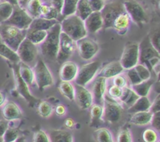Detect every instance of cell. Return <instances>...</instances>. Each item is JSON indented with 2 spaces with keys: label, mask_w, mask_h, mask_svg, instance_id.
Masks as SVG:
<instances>
[{
  "label": "cell",
  "mask_w": 160,
  "mask_h": 142,
  "mask_svg": "<svg viewBox=\"0 0 160 142\" xmlns=\"http://www.w3.org/2000/svg\"><path fill=\"white\" fill-rule=\"evenodd\" d=\"M60 33V23L58 22L47 31L46 37L40 44V49L42 55L51 60L56 59V57H57Z\"/></svg>",
  "instance_id": "cell-1"
},
{
  "label": "cell",
  "mask_w": 160,
  "mask_h": 142,
  "mask_svg": "<svg viewBox=\"0 0 160 142\" xmlns=\"http://www.w3.org/2000/svg\"><path fill=\"white\" fill-rule=\"evenodd\" d=\"M61 31L71 37L74 42L87 37L88 32L84 26V20L76 14L64 17L60 23Z\"/></svg>",
  "instance_id": "cell-2"
},
{
  "label": "cell",
  "mask_w": 160,
  "mask_h": 142,
  "mask_svg": "<svg viewBox=\"0 0 160 142\" xmlns=\"http://www.w3.org/2000/svg\"><path fill=\"white\" fill-rule=\"evenodd\" d=\"M27 30H20L12 25L2 23L0 24V35L2 42L17 51L19 45L26 37Z\"/></svg>",
  "instance_id": "cell-3"
},
{
  "label": "cell",
  "mask_w": 160,
  "mask_h": 142,
  "mask_svg": "<svg viewBox=\"0 0 160 142\" xmlns=\"http://www.w3.org/2000/svg\"><path fill=\"white\" fill-rule=\"evenodd\" d=\"M102 107V119L105 121L109 123H116L120 121L123 114V108L120 103L115 99L105 96Z\"/></svg>",
  "instance_id": "cell-4"
},
{
  "label": "cell",
  "mask_w": 160,
  "mask_h": 142,
  "mask_svg": "<svg viewBox=\"0 0 160 142\" xmlns=\"http://www.w3.org/2000/svg\"><path fill=\"white\" fill-rule=\"evenodd\" d=\"M34 81L40 91L53 84V77L49 69L42 59H39L34 67Z\"/></svg>",
  "instance_id": "cell-5"
},
{
  "label": "cell",
  "mask_w": 160,
  "mask_h": 142,
  "mask_svg": "<svg viewBox=\"0 0 160 142\" xmlns=\"http://www.w3.org/2000/svg\"><path fill=\"white\" fill-rule=\"evenodd\" d=\"M120 62L124 70L135 66L139 62V43L135 42L126 43Z\"/></svg>",
  "instance_id": "cell-6"
},
{
  "label": "cell",
  "mask_w": 160,
  "mask_h": 142,
  "mask_svg": "<svg viewBox=\"0 0 160 142\" xmlns=\"http://www.w3.org/2000/svg\"><path fill=\"white\" fill-rule=\"evenodd\" d=\"M100 66L101 62L99 61H93L81 66L78 69V75L74 80L76 84L86 87L96 76Z\"/></svg>",
  "instance_id": "cell-7"
},
{
  "label": "cell",
  "mask_w": 160,
  "mask_h": 142,
  "mask_svg": "<svg viewBox=\"0 0 160 142\" xmlns=\"http://www.w3.org/2000/svg\"><path fill=\"white\" fill-rule=\"evenodd\" d=\"M33 18L27 12L26 9L20 6H14L12 15L2 23L12 25L20 30H28L32 22Z\"/></svg>",
  "instance_id": "cell-8"
},
{
  "label": "cell",
  "mask_w": 160,
  "mask_h": 142,
  "mask_svg": "<svg viewBox=\"0 0 160 142\" xmlns=\"http://www.w3.org/2000/svg\"><path fill=\"white\" fill-rule=\"evenodd\" d=\"M123 12H125L124 6L120 2L105 4L103 9L100 11L103 20V27L106 29L112 28V23L115 19Z\"/></svg>",
  "instance_id": "cell-9"
},
{
  "label": "cell",
  "mask_w": 160,
  "mask_h": 142,
  "mask_svg": "<svg viewBox=\"0 0 160 142\" xmlns=\"http://www.w3.org/2000/svg\"><path fill=\"white\" fill-rule=\"evenodd\" d=\"M16 51L20 58V62L29 66V64L33 63L37 59L38 48L35 44L25 37Z\"/></svg>",
  "instance_id": "cell-10"
},
{
  "label": "cell",
  "mask_w": 160,
  "mask_h": 142,
  "mask_svg": "<svg viewBox=\"0 0 160 142\" xmlns=\"http://www.w3.org/2000/svg\"><path fill=\"white\" fill-rule=\"evenodd\" d=\"M125 11L132 21L142 26L148 21V17L142 5L136 0H127L123 3Z\"/></svg>",
  "instance_id": "cell-11"
},
{
  "label": "cell",
  "mask_w": 160,
  "mask_h": 142,
  "mask_svg": "<svg viewBox=\"0 0 160 142\" xmlns=\"http://www.w3.org/2000/svg\"><path fill=\"white\" fill-rule=\"evenodd\" d=\"M78 54L84 60H90L99 51V45L92 39L84 37L75 42Z\"/></svg>",
  "instance_id": "cell-12"
},
{
  "label": "cell",
  "mask_w": 160,
  "mask_h": 142,
  "mask_svg": "<svg viewBox=\"0 0 160 142\" xmlns=\"http://www.w3.org/2000/svg\"><path fill=\"white\" fill-rule=\"evenodd\" d=\"M12 71H13L14 80H15L16 90L18 92L19 95H21L31 106H33L34 104L38 101V99L33 96L29 90V86L26 82L22 79L19 73V63H12Z\"/></svg>",
  "instance_id": "cell-13"
},
{
  "label": "cell",
  "mask_w": 160,
  "mask_h": 142,
  "mask_svg": "<svg viewBox=\"0 0 160 142\" xmlns=\"http://www.w3.org/2000/svg\"><path fill=\"white\" fill-rule=\"evenodd\" d=\"M76 48V43L67 34L61 31L59 35V46L56 60L59 63L66 62L73 55Z\"/></svg>",
  "instance_id": "cell-14"
},
{
  "label": "cell",
  "mask_w": 160,
  "mask_h": 142,
  "mask_svg": "<svg viewBox=\"0 0 160 142\" xmlns=\"http://www.w3.org/2000/svg\"><path fill=\"white\" fill-rule=\"evenodd\" d=\"M75 88L74 100L77 105L80 109L85 110L90 109L92 105L93 104V98L92 95L88 89L86 88L84 86H81L76 84Z\"/></svg>",
  "instance_id": "cell-15"
},
{
  "label": "cell",
  "mask_w": 160,
  "mask_h": 142,
  "mask_svg": "<svg viewBox=\"0 0 160 142\" xmlns=\"http://www.w3.org/2000/svg\"><path fill=\"white\" fill-rule=\"evenodd\" d=\"M154 57H160L159 51L152 46L149 37H145L139 44V61L146 65L148 61Z\"/></svg>",
  "instance_id": "cell-16"
},
{
  "label": "cell",
  "mask_w": 160,
  "mask_h": 142,
  "mask_svg": "<svg viewBox=\"0 0 160 142\" xmlns=\"http://www.w3.org/2000/svg\"><path fill=\"white\" fill-rule=\"evenodd\" d=\"M93 98V102L102 105L105 94L106 91V79L98 76L93 81L92 91H90Z\"/></svg>",
  "instance_id": "cell-17"
},
{
  "label": "cell",
  "mask_w": 160,
  "mask_h": 142,
  "mask_svg": "<svg viewBox=\"0 0 160 142\" xmlns=\"http://www.w3.org/2000/svg\"><path fill=\"white\" fill-rule=\"evenodd\" d=\"M78 64L72 61H66L62 62L59 69V77L61 81H74L78 72Z\"/></svg>",
  "instance_id": "cell-18"
},
{
  "label": "cell",
  "mask_w": 160,
  "mask_h": 142,
  "mask_svg": "<svg viewBox=\"0 0 160 142\" xmlns=\"http://www.w3.org/2000/svg\"><path fill=\"white\" fill-rule=\"evenodd\" d=\"M84 22L88 33L95 34L103 27V20L100 12H92Z\"/></svg>",
  "instance_id": "cell-19"
},
{
  "label": "cell",
  "mask_w": 160,
  "mask_h": 142,
  "mask_svg": "<svg viewBox=\"0 0 160 142\" xmlns=\"http://www.w3.org/2000/svg\"><path fill=\"white\" fill-rule=\"evenodd\" d=\"M2 115L7 121L20 120L23 116V112L17 104L13 101H7L3 105Z\"/></svg>",
  "instance_id": "cell-20"
},
{
  "label": "cell",
  "mask_w": 160,
  "mask_h": 142,
  "mask_svg": "<svg viewBox=\"0 0 160 142\" xmlns=\"http://www.w3.org/2000/svg\"><path fill=\"white\" fill-rule=\"evenodd\" d=\"M124 69L120 64V61H113L106 64L98 73V76L104 77L106 79L114 77L117 75L123 73Z\"/></svg>",
  "instance_id": "cell-21"
},
{
  "label": "cell",
  "mask_w": 160,
  "mask_h": 142,
  "mask_svg": "<svg viewBox=\"0 0 160 142\" xmlns=\"http://www.w3.org/2000/svg\"><path fill=\"white\" fill-rule=\"evenodd\" d=\"M131 22V20L129 15L125 11L115 19L112 23V28H114L120 34H125L129 29Z\"/></svg>",
  "instance_id": "cell-22"
},
{
  "label": "cell",
  "mask_w": 160,
  "mask_h": 142,
  "mask_svg": "<svg viewBox=\"0 0 160 142\" xmlns=\"http://www.w3.org/2000/svg\"><path fill=\"white\" fill-rule=\"evenodd\" d=\"M50 142H73V137L64 130H52L48 134Z\"/></svg>",
  "instance_id": "cell-23"
},
{
  "label": "cell",
  "mask_w": 160,
  "mask_h": 142,
  "mask_svg": "<svg viewBox=\"0 0 160 142\" xmlns=\"http://www.w3.org/2000/svg\"><path fill=\"white\" fill-rule=\"evenodd\" d=\"M57 20H49V19L44 18V17H38L33 19L31 25L28 29L31 30H43L48 31L52 26L58 23Z\"/></svg>",
  "instance_id": "cell-24"
},
{
  "label": "cell",
  "mask_w": 160,
  "mask_h": 142,
  "mask_svg": "<svg viewBox=\"0 0 160 142\" xmlns=\"http://www.w3.org/2000/svg\"><path fill=\"white\" fill-rule=\"evenodd\" d=\"M152 112L150 111H144V112H138L132 113L130 123L131 124L137 125V126H145L151 123Z\"/></svg>",
  "instance_id": "cell-25"
},
{
  "label": "cell",
  "mask_w": 160,
  "mask_h": 142,
  "mask_svg": "<svg viewBox=\"0 0 160 142\" xmlns=\"http://www.w3.org/2000/svg\"><path fill=\"white\" fill-rule=\"evenodd\" d=\"M139 97L140 96L136 94V92L131 87L126 86V87H123L122 94L120 95L119 100L129 108L137 101Z\"/></svg>",
  "instance_id": "cell-26"
},
{
  "label": "cell",
  "mask_w": 160,
  "mask_h": 142,
  "mask_svg": "<svg viewBox=\"0 0 160 142\" xmlns=\"http://www.w3.org/2000/svg\"><path fill=\"white\" fill-rule=\"evenodd\" d=\"M152 102L149 98L147 96L139 97L137 101L128 109L130 113H134L138 112H144V111H149Z\"/></svg>",
  "instance_id": "cell-27"
},
{
  "label": "cell",
  "mask_w": 160,
  "mask_h": 142,
  "mask_svg": "<svg viewBox=\"0 0 160 142\" xmlns=\"http://www.w3.org/2000/svg\"><path fill=\"white\" fill-rule=\"evenodd\" d=\"M0 56L4 59H7L8 61L12 63H19L20 62V58L17 55V51L8 46L4 42L0 43Z\"/></svg>",
  "instance_id": "cell-28"
},
{
  "label": "cell",
  "mask_w": 160,
  "mask_h": 142,
  "mask_svg": "<svg viewBox=\"0 0 160 142\" xmlns=\"http://www.w3.org/2000/svg\"><path fill=\"white\" fill-rule=\"evenodd\" d=\"M154 84V80L150 78L149 80L142 81V82L138 83L137 84H134V85H131V88L140 97L148 96V93H149L150 90H151L152 87Z\"/></svg>",
  "instance_id": "cell-29"
},
{
  "label": "cell",
  "mask_w": 160,
  "mask_h": 142,
  "mask_svg": "<svg viewBox=\"0 0 160 142\" xmlns=\"http://www.w3.org/2000/svg\"><path fill=\"white\" fill-rule=\"evenodd\" d=\"M19 73L22 79L28 84V86H31L34 83V70L28 65L23 62H19Z\"/></svg>",
  "instance_id": "cell-30"
},
{
  "label": "cell",
  "mask_w": 160,
  "mask_h": 142,
  "mask_svg": "<svg viewBox=\"0 0 160 142\" xmlns=\"http://www.w3.org/2000/svg\"><path fill=\"white\" fill-rule=\"evenodd\" d=\"M43 4L42 0H28L26 4V11L33 19L41 17V7Z\"/></svg>",
  "instance_id": "cell-31"
},
{
  "label": "cell",
  "mask_w": 160,
  "mask_h": 142,
  "mask_svg": "<svg viewBox=\"0 0 160 142\" xmlns=\"http://www.w3.org/2000/svg\"><path fill=\"white\" fill-rule=\"evenodd\" d=\"M47 36V31L43 30H27L26 38L31 41L36 45H40Z\"/></svg>",
  "instance_id": "cell-32"
},
{
  "label": "cell",
  "mask_w": 160,
  "mask_h": 142,
  "mask_svg": "<svg viewBox=\"0 0 160 142\" xmlns=\"http://www.w3.org/2000/svg\"><path fill=\"white\" fill-rule=\"evenodd\" d=\"M58 88H59V92L66 98H67L70 101H73L74 100L75 88L73 84H71V82H70V81H61Z\"/></svg>",
  "instance_id": "cell-33"
},
{
  "label": "cell",
  "mask_w": 160,
  "mask_h": 142,
  "mask_svg": "<svg viewBox=\"0 0 160 142\" xmlns=\"http://www.w3.org/2000/svg\"><path fill=\"white\" fill-rule=\"evenodd\" d=\"M91 110V126H97L102 119L103 107L102 105L93 103L90 107Z\"/></svg>",
  "instance_id": "cell-34"
},
{
  "label": "cell",
  "mask_w": 160,
  "mask_h": 142,
  "mask_svg": "<svg viewBox=\"0 0 160 142\" xmlns=\"http://www.w3.org/2000/svg\"><path fill=\"white\" fill-rule=\"evenodd\" d=\"M93 11L91 9L88 0H78L75 13L81 20H84Z\"/></svg>",
  "instance_id": "cell-35"
},
{
  "label": "cell",
  "mask_w": 160,
  "mask_h": 142,
  "mask_svg": "<svg viewBox=\"0 0 160 142\" xmlns=\"http://www.w3.org/2000/svg\"><path fill=\"white\" fill-rule=\"evenodd\" d=\"M94 138L96 142H114L112 133L107 128H98L94 132Z\"/></svg>",
  "instance_id": "cell-36"
},
{
  "label": "cell",
  "mask_w": 160,
  "mask_h": 142,
  "mask_svg": "<svg viewBox=\"0 0 160 142\" xmlns=\"http://www.w3.org/2000/svg\"><path fill=\"white\" fill-rule=\"evenodd\" d=\"M59 15L60 13L51 5H42V7H41V17H42L49 19V20H57Z\"/></svg>",
  "instance_id": "cell-37"
},
{
  "label": "cell",
  "mask_w": 160,
  "mask_h": 142,
  "mask_svg": "<svg viewBox=\"0 0 160 142\" xmlns=\"http://www.w3.org/2000/svg\"><path fill=\"white\" fill-rule=\"evenodd\" d=\"M53 112V108L48 101H40L38 105V113L43 118H48Z\"/></svg>",
  "instance_id": "cell-38"
},
{
  "label": "cell",
  "mask_w": 160,
  "mask_h": 142,
  "mask_svg": "<svg viewBox=\"0 0 160 142\" xmlns=\"http://www.w3.org/2000/svg\"><path fill=\"white\" fill-rule=\"evenodd\" d=\"M78 2V0H64L61 15L63 17H66L74 14Z\"/></svg>",
  "instance_id": "cell-39"
},
{
  "label": "cell",
  "mask_w": 160,
  "mask_h": 142,
  "mask_svg": "<svg viewBox=\"0 0 160 142\" xmlns=\"http://www.w3.org/2000/svg\"><path fill=\"white\" fill-rule=\"evenodd\" d=\"M13 8V6L6 2H2L0 3V20L2 22L8 20L12 15Z\"/></svg>",
  "instance_id": "cell-40"
},
{
  "label": "cell",
  "mask_w": 160,
  "mask_h": 142,
  "mask_svg": "<svg viewBox=\"0 0 160 142\" xmlns=\"http://www.w3.org/2000/svg\"><path fill=\"white\" fill-rule=\"evenodd\" d=\"M134 68L135 69L138 74L140 76V78L142 79V81H147V80H149L150 78H152L151 71H150L149 69H148L145 64L139 63L138 62Z\"/></svg>",
  "instance_id": "cell-41"
},
{
  "label": "cell",
  "mask_w": 160,
  "mask_h": 142,
  "mask_svg": "<svg viewBox=\"0 0 160 142\" xmlns=\"http://www.w3.org/2000/svg\"><path fill=\"white\" fill-rule=\"evenodd\" d=\"M19 136V131L17 128L12 126H8L6 132L2 136V140L4 142H14L17 140Z\"/></svg>",
  "instance_id": "cell-42"
},
{
  "label": "cell",
  "mask_w": 160,
  "mask_h": 142,
  "mask_svg": "<svg viewBox=\"0 0 160 142\" xmlns=\"http://www.w3.org/2000/svg\"><path fill=\"white\" fill-rule=\"evenodd\" d=\"M142 139L144 142H158L159 134L156 130L148 128L145 130L142 134Z\"/></svg>",
  "instance_id": "cell-43"
},
{
  "label": "cell",
  "mask_w": 160,
  "mask_h": 142,
  "mask_svg": "<svg viewBox=\"0 0 160 142\" xmlns=\"http://www.w3.org/2000/svg\"><path fill=\"white\" fill-rule=\"evenodd\" d=\"M117 142H133L132 134L128 127L122 128L117 135Z\"/></svg>",
  "instance_id": "cell-44"
},
{
  "label": "cell",
  "mask_w": 160,
  "mask_h": 142,
  "mask_svg": "<svg viewBox=\"0 0 160 142\" xmlns=\"http://www.w3.org/2000/svg\"><path fill=\"white\" fill-rule=\"evenodd\" d=\"M127 79L129 81L131 85H134V84H137L142 81L134 67L129 69V70H127Z\"/></svg>",
  "instance_id": "cell-45"
},
{
  "label": "cell",
  "mask_w": 160,
  "mask_h": 142,
  "mask_svg": "<svg viewBox=\"0 0 160 142\" xmlns=\"http://www.w3.org/2000/svg\"><path fill=\"white\" fill-rule=\"evenodd\" d=\"M32 142H50V139L45 131L39 130L34 134Z\"/></svg>",
  "instance_id": "cell-46"
},
{
  "label": "cell",
  "mask_w": 160,
  "mask_h": 142,
  "mask_svg": "<svg viewBox=\"0 0 160 142\" xmlns=\"http://www.w3.org/2000/svg\"><path fill=\"white\" fill-rule=\"evenodd\" d=\"M122 90H123V88L112 84L108 89V96L112 99H119L122 94Z\"/></svg>",
  "instance_id": "cell-47"
},
{
  "label": "cell",
  "mask_w": 160,
  "mask_h": 142,
  "mask_svg": "<svg viewBox=\"0 0 160 142\" xmlns=\"http://www.w3.org/2000/svg\"><path fill=\"white\" fill-rule=\"evenodd\" d=\"M91 9L93 12H100L105 6V0H88Z\"/></svg>",
  "instance_id": "cell-48"
},
{
  "label": "cell",
  "mask_w": 160,
  "mask_h": 142,
  "mask_svg": "<svg viewBox=\"0 0 160 142\" xmlns=\"http://www.w3.org/2000/svg\"><path fill=\"white\" fill-rule=\"evenodd\" d=\"M113 84L123 88V87H126L127 84H128V79L124 75L120 73V74L117 75L113 77Z\"/></svg>",
  "instance_id": "cell-49"
},
{
  "label": "cell",
  "mask_w": 160,
  "mask_h": 142,
  "mask_svg": "<svg viewBox=\"0 0 160 142\" xmlns=\"http://www.w3.org/2000/svg\"><path fill=\"white\" fill-rule=\"evenodd\" d=\"M156 130H159L160 129V112H154L152 114V117L151 123H150Z\"/></svg>",
  "instance_id": "cell-50"
},
{
  "label": "cell",
  "mask_w": 160,
  "mask_h": 142,
  "mask_svg": "<svg viewBox=\"0 0 160 142\" xmlns=\"http://www.w3.org/2000/svg\"><path fill=\"white\" fill-rule=\"evenodd\" d=\"M149 40L152 46L156 48V50L159 51V40H160V36L159 31H156L151 37H149Z\"/></svg>",
  "instance_id": "cell-51"
},
{
  "label": "cell",
  "mask_w": 160,
  "mask_h": 142,
  "mask_svg": "<svg viewBox=\"0 0 160 142\" xmlns=\"http://www.w3.org/2000/svg\"><path fill=\"white\" fill-rule=\"evenodd\" d=\"M149 111L151 112H152V113H154V112H160V95L159 94H158V95L154 99L153 102H152Z\"/></svg>",
  "instance_id": "cell-52"
},
{
  "label": "cell",
  "mask_w": 160,
  "mask_h": 142,
  "mask_svg": "<svg viewBox=\"0 0 160 142\" xmlns=\"http://www.w3.org/2000/svg\"><path fill=\"white\" fill-rule=\"evenodd\" d=\"M63 2L64 0H50V5L61 14V11L63 6Z\"/></svg>",
  "instance_id": "cell-53"
},
{
  "label": "cell",
  "mask_w": 160,
  "mask_h": 142,
  "mask_svg": "<svg viewBox=\"0 0 160 142\" xmlns=\"http://www.w3.org/2000/svg\"><path fill=\"white\" fill-rule=\"evenodd\" d=\"M8 126H9V121L6 120H0V137H2Z\"/></svg>",
  "instance_id": "cell-54"
},
{
  "label": "cell",
  "mask_w": 160,
  "mask_h": 142,
  "mask_svg": "<svg viewBox=\"0 0 160 142\" xmlns=\"http://www.w3.org/2000/svg\"><path fill=\"white\" fill-rule=\"evenodd\" d=\"M66 112H67V109H66L65 105L62 104L58 105L56 107V109H55V112L59 116H62V115H65Z\"/></svg>",
  "instance_id": "cell-55"
},
{
  "label": "cell",
  "mask_w": 160,
  "mask_h": 142,
  "mask_svg": "<svg viewBox=\"0 0 160 142\" xmlns=\"http://www.w3.org/2000/svg\"><path fill=\"white\" fill-rule=\"evenodd\" d=\"M65 126L66 127L69 128V129H72V128L74 127L75 126V122L74 120L72 118H67L65 120Z\"/></svg>",
  "instance_id": "cell-56"
},
{
  "label": "cell",
  "mask_w": 160,
  "mask_h": 142,
  "mask_svg": "<svg viewBox=\"0 0 160 142\" xmlns=\"http://www.w3.org/2000/svg\"><path fill=\"white\" fill-rule=\"evenodd\" d=\"M6 94H5L3 91H0V107L2 106L3 105L6 103Z\"/></svg>",
  "instance_id": "cell-57"
},
{
  "label": "cell",
  "mask_w": 160,
  "mask_h": 142,
  "mask_svg": "<svg viewBox=\"0 0 160 142\" xmlns=\"http://www.w3.org/2000/svg\"><path fill=\"white\" fill-rule=\"evenodd\" d=\"M4 2H9V4H11L12 6H20V2H19V0H4Z\"/></svg>",
  "instance_id": "cell-58"
},
{
  "label": "cell",
  "mask_w": 160,
  "mask_h": 142,
  "mask_svg": "<svg viewBox=\"0 0 160 142\" xmlns=\"http://www.w3.org/2000/svg\"><path fill=\"white\" fill-rule=\"evenodd\" d=\"M14 142H25V137H19L17 140Z\"/></svg>",
  "instance_id": "cell-59"
},
{
  "label": "cell",
  "mask_w": 160,
  "mask_h": 142,
  "mask_svg": "<svg viewBox=\"0 0 160 142\" xmlns=\"http://www.w3.org/2000/svg\"><path fill=\"white\" fill-rule=\"evenodd\" d=\"M0 142H4L2 140V137H0Z\"/></svg>",
  "instance_id": "cell-60"
},
{
  "label": "cell",
  "mask_w": 160,
  "mask_h": 142,
  "mask_svg": "<svg viewBox=\"0 0 160 142\" xmlns=\"http://www.w3.org/2000/svg\"><path fill=\"white\" fill-rule=\"evenodd\" d=\"M1 42H2V39L1 35H0V43H1Z\"/></svg>",
  "instance_id": "cell-61"
},
{
  "label": "cell",
  "mask_w": 160,
  "mask_h": 142,
  "mask_svg": "<svg viewBox=\"0 0 160 142\" xmlns=\"http://www.w3.org/2000/svg\"><path fill=\"white\" fill-rule=\"evenodd\" d=\"M136 1H142V0H136Z\"/></svg>",
  "instance_id": "cell-62"
},
{
  "label": "cell",
  "mask_w": 160,
  "mask_h": 142,
  "mask_svg": "<svg viewBox=\"0 0 160 142\" xmlns=\"http://www.w3.org/2000/svg\"><path fill=\"white\" fill-rule=\"evenodd\" d=\"M24 1H26V2H27V1H28V0H24Z\"/></svg>",
  "instance_id": "cell-63"
},
{
  "label": "cell",
  "mask_w": 160,
  "mask_h": 142,
  "mask_svg": "<svg viewBox=\"0 0 160 142\" xmlns=\"http://www.w3.org/2000/svg\"><path fill=\"white\" fill-rule=\"evenodd\" d=\"M105 1H106V0H105Z\"/></svg>",
  "instance_id": "cell-64"
}]
</instances>
